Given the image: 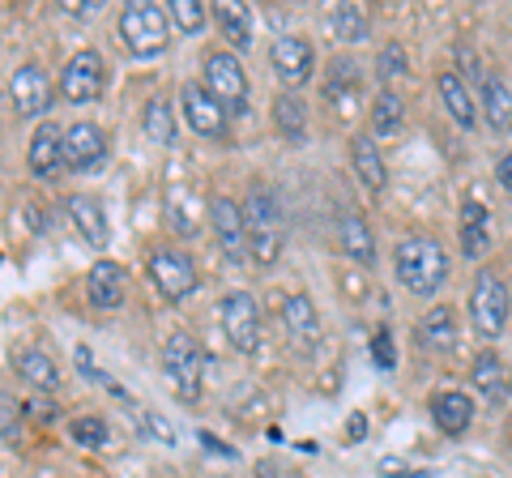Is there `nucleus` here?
<instances>
[{"mask_svg":"<svg viewBox=\"0 0 512 478\" xmlns=\"http://www.w3.org/2000/svg\"><path fill=\"white\" fill-rule=\"evenodd\" d=\"M372 359H376V368H380V372H393V368H397V350H393L389 329H380L376 338H372Z\"/></svg>","mask_w":512,"mask_h":478,"instance_id":"obj_39","label":"nucleus"},{"mask_svg":"<svg viewBox=\"0 0 512 478\" xmlns=\"http://www.w3.org/2000/svg\"><path fill=\"white\" fill-rule=\"evenodd\" d=\"M495 180H500L504 193H512V150L500 158V163H495Z\"/></svg>","mask_w":512,"mask_h":478,"instance_id":"obj_41","label":"nucleus"},{"mask_svg":"<svg viewBox=\"0 0 512 478\" xmlns=\"http://www.w3.org/2000/svg\"><path fill=\"white\" fill-rule=\"evenodd\" d=\"M402 120H406V103L397 99L393 90H380L376 103H372V133L376 137H393L397 129H402Z\"/></svg>","mask_w":512,"mask_h":478,"instance_id":"obj_31","label":"nucleus"},{"mask_svg":"<svg viewBox=\"0 0 512 478\" xmlns=\"http://www.w3.org/2000/svg\"><path fill=\"white\" fill-rule=\"evenodd\" d=\"M167 222H171V231L180 235V239H192V235H197V214H192V201L184 205L180 193L167 201Z\"/></svg>","mask_w":512,"mask_h":478,"instance_id":"obj_37","label":"nucleus"},{"mask_svg":"<svg viewBox=\"0 0 512 478\" xmlns=\"http://www.w3.org/2000/svg\"><path fill=\"white\" fill-rule=\"evenodd\" d=\"M9 103L18 116H43L52 107V77L43 65H18L9 73Z\"/></svg>","mask_w":512,"mask_h":478,"instance_id":"obj_15","label":"nucleus"},{"mask_svg":"<svg viewBox=\"0 0 512 478\" xmlns=\"http://www.w3.org/2000/svg\"><path fill=\"white\" fill-rule=\"evenodd\" d=\"M120 39L133 56H158L167 52V39H171V18L163 5L154 0H133V5L120 9Z\"/></svg>","mask_w":512,"mask_h":478,"instance_id":"obj_3","label":"nucleus"},{"mask_svg":"<svg viewBox=\"0 0 512 478\" xmlns=\"http://www.w3.org/2000/svg\"><path fill=\"white\" fill-rule=\"evenodd\" d=\"M346 436H350V440H363V436H367V419H363V414H355V419L346 423Z\"/></svg>","mask_w":512,"mask_h":478,"instance_id":"obj_42","label":"nucleus"},{"mask_svg":"<svg viewBox=\"0 0 512 478\" xmlns=\"http://www.w3.org/2000/svg\"><path fill=\"white\" fill-rule=\"evenodd\" d=\"M167 18L180 35H201L210 22V5L205 0H167Z\"/></svg>","mask_w":512,"mask_h":478,"instance_id":"obj_32","label":"nucleus"},{"mask_svg":"<svg viewBox=\"0 0 512 478\" xmlns=\"http://www.w3.org/2000/svg\"><path fill=\"white\" fill-rule=\"evenodd\" d=\"M457 231H461V257L478 261L483 252L491 248V210L478 197L461 201V218H457Z\"/></svg>","mask_w":512,"mask_h":478,"instance_id":"obj_17","label":"nucleus"},{"mask_svg":"<svg viewBox=\"0 0 512 478\" xmlns=\"http://www.w3.org/2000/svg\"><path fill=\"white\" fill-rule=\"evenodd\" d=\"M0 436H5V449H18V402L9 393L0 397Z\"/></svg>","mask_w":512,"mask_h":478,"instance_id":"obj_38","label":"nucleus"},{"mask_svg":"<svg viewBox=\"0 0 512 478\" xmlns=\"http://www.w3.org/2000/svg\"><path fill=\"white\" fill-rule=\"evenodd\" d=\"M274 124H278V133L291 141V146H303V141H308V103H303L299 94L282 90L274 99Z\"/></svg>","mask_w":512,"mask_h":478,"instance_id":"obj_25","label":"nucleus"},{"mask_svg":"<svg viewBox=\"0 0 512 478\" xmlns=\"http://www.w3.org/2000/svg\"><path fill=\"white\" fill-rule=\"evenodd\" d=\"M419 342L427 350H436V355H448V350L457 346V316L448 304H436L423 321H419Z\"/></svg>","mask_w":512,"mask_h":478,"instance_id":"obj_24","label":"nucleus"},{"mask_svg":"<svg viewBox=\"0 0 512 478\" xmlns=\"http://www.w3.org/2000/svg\"><path fill=\"white\" fill-rule=\"evenodd\" d=\"M201 440H205V444H210V453H222V457H235V449H227V444H222V440H214L210 432H201Z\"/></svg>","mask_w":512,"mask_h":478,"instance_id":"obj_43","label":"nucleus"},{"mask_svg":"<svg viewBox=\"0 0 512 478\" xmlns=\"http://www.w3.org/2000/svg\"><path fill=\"white\" fill-rule=\"evenodd\" d=\"M333 73L325 77V94H329V103H338V111L342 116H350L355 111V103H359V69H355V60H333L329 65Z\"/></svg>","mask_w":512,"mask_h":478,"instance_id":"obj_26","label":"nucleus"},{"mask_svg":"<svg viewBox=\"0 0 512 478\" xmlns=\"http://www.w3.org/2000/svg\"><path fill=\"white\" fill-rule=\"evenodd\" d=\"M256 474H261V478H278V470L269 466V461H261V466H256Z\"/></svg>","mask_w":512,"mask_h":478,"instance_id":"obj_44","label":"nucleus"},{"mask_svg":"<svg viewBox=\"0 0 512 478\" xmlns=\"http://www.w3.org/2000/svg\"><path fill=\"white\" fill-rule=\"evenodd\" d=\"M163 376L171 380V389L180 402H197L201 380H205V350L188 333H171L163 346Z\"/></svg>","mask_w":512,"mask_h":478,"instance_id":"obj_4","label":"nucleus"},{"mask_svg":"<svg viewBox=\"0 0 512 478\" xmlns=\"http://www.w3.org/2000/svg\"><path fill=\"white\" fill-rule=\"evenodd\" d=\"M329 22H333V35H338L342 43H363V39H367V13H363L359 5H350V0L333 5Z\"/></svg>","mask_w":512,"mask_h":478,"instance_id":"obj_33","label":"nucleus"},{"mask_svg":"<svg viewBox=\"0 0 512 478\" xmlns=\"http://www.w3.org/2000/svg\"><path fill=\"white\" fill-rule=\"evenodd\" d=\"M69 218H73L77 235H82L90 248H103V244H107L111 227H107V214H103V201H99V197L73 193V197H69Z\"/></svg>","mask_w":512,"mask_h":478,"instance_id":"obj_19","label":"nucleus"},{"mask_svg":"<svg viewBox=\"0 0 512 478\" xmlns=\"http://www.w3.org/2000/svg\"><path fill=\"white\" fill-rule=\"evenodd\" d=\"M124 265L120 261H94L86 274V299L94 312H116L124 304Z\"/></svg>","mask_w":512,"mask_h":478,"instance_id":"obj_16","label":"nucleus"},{"mask_svg":"<svg viewBox=\"0 0 512 478\" xmlns=\"http://www.w3.org/2000/svg\"><path fill=\"white\" fill-rule=\"evenodd\" d=\"M431 419L444 436H466L470 423H474V397L461 393V389H444L431 397Z\"/></svg>","mask_w":512,"mask_h":478,"instance_id":"obj_18","label":"nucleus"},{"mask_svg":"<svg viewBox=\"0 0 512 478\" xmlns=\"http://www.w3.org/2000/svg\"><path fill=\"white\" fill-rule=\"evenodd\" d=\"M69 432H73V440L77 444H86V449H107V423L103 419H94V414H86V419H73V427H69Z\"/></svg>","mask_w":512,"mask_h":478,"instance_id":"obj_36","label":"nucleus"},{"mask_svg":"<svg viewBox=\"0 0 512 478\" xmlns=\"http://www.w3.org/2000/svg\"><path fill=\"white\" fill-rule=\"evenodd\" d=\"M64 133L69 129H60L56 120H43L35 137H30V146H26V167L35 180H60L64 171H69V158H64Z\"/></svg>","mask_w":512,"mask_h":478,"instance_id":"obj_12","label":"nucleus"},{"mask_svg":"<svg viewBox=\"0 0 512 478\" xmlns=\"http://www.w3.org/2000/svg\"><path fill=\"white\" fill-rule=\"evenodd\" d=\"M338 244L350 261H359L363 269L376 265V239H372V227L359 218V214H342L338 222Z\"/></svg>","mask_w":512,"mask_h":478,"instance_id":"obj_23","label":"nucleus"},{"mask_svg":"<svg viewBox=\"0 0 512 478\" xmlns=\"http://www.w3.org/2000/svg\"><path fill=\"white\" fill-rule=\"evenodd\" d=\"M380 478H427V470L406 466L402 457H384V461H380Z\"/></svg>","mask_w":512,"mask_h":478,"instance_id":"obj_40","label":"nucleus"},{"mask_svg":"<svg viewBox=\"0 0 512 478\" xmlns=\"http://www.w3.org/2000/svg\"><path fill=\"white\" fill-rule=\"evenodd\" d=\"M393 274L410 295L427 299V295H436L444 286V278H448V252L436 244V239L410 235L393 252Z\"/></svg>","mask_w":512,"mask_h":478,"instance_id":"obj_1","label":"nucleus"},{"mask_svg":"<svg viewBox=\"0 0 512 478\" xmlns=\"http://www.w3.org/2000/svg\"><path fill=\"white\" fill-rule=\"evenodd\" d=\"M218 316H222V333H227V342L239 355H256V346H261V304H256V295L227 291L218 304Z\"/></svg>","mask_w":512,"mask_h":478,"instance_id":"obj_6","label":"nucleus"},{"mask_svg":"<svg viewBox=\"0 0 512 478\" xmlns=\"http://www.w3.org/2000/svg\"><path fill=\"white\" fill-rule=\"evenodd\" d=\"M146 269H150L154 291L163 295L167 304H180V299H188L197 291V265H192V257L180 248H154Z\"/></svg>","mask_w":512,"mask_h":478,"instance_id":"obj_7","label":"nucleus"},{"mask_svg":"<svg viewBox=\"0 0 512 478\" xmlns=\"http://www.w3.org/2000/svg\"><path fill=\"white\" fill-rule=\"evenodd\" d=\"M13 368H18V376L26 380L30 389H39V393H52L60 385V368H56V359L52 355H43L39 346H26L13 355Z\"/></svg>","mask_w":512,"mask_h":478,"instance_id":"obj_22","label":"nucleus"},{"mask_svg":"<svg viewBox=\"0 0 512 478\" xmlns=\"http://www.w3.org/2000/svg\"><path fill=\"white\" fill-rule=\"evenodd\" d=\"M141 129H146V137L154 141V146H175V116H171V107L163 99H150L146 103Z\"/></svg>","mask_w":512,"mask_h":478,"instance_id":"obj_34","label":"nucleus"},{"mask_svg":"<svg viewBox=\"0 0 512 478\" xmlns=\"http://www.w3.org/2000/svg\"><path fill=\"white\" fill-rule=\"evenodd\" d=\"M282 325L291 329V338H316L320 333V316H316V304H312V295H291L282 304Z\"/></svg>","mask_w":512,"mask_h":478,"instance_id":"obj_30","label":"nucleus"},{"mask_svg":"<svg viewBox=\"0 0 512 478\" xmlns=\"http://www.w3.org/2000/svg\"><path fill=\"white\" fill-rule=\"evenodd\" d=\"M210 222H214V235H218V244H222V257L235 261V265H244L252 257L244 205H235L231 197H214L210 201Z\"/></svg>","mask_w":512,"mask_h":478,"instance_id":"obj_13","label":"nucleus"},{"mask_svg":"<svg viewBox=\"0 0 512 478\" xmlns=\"http://www.w3.org/2000/svg\"><path fill=\"white\" fill-rule=\"evenodd\" d=\"M244 218H248V248L256 265H274L282 257V239H286V222H282V205L274 197V188L252 184L248 201H244Z\"/></svg>","mask_w":512,"mask_h":478,"instance_id":"obj_2","label":"nucleus"},{"mask_svg":"<svg viewBox=\"0 0 512 478\" xmlns=\"http://www.w3.org/2000/svg\"><path fill=\"white\" fill-rule=\"evenodd\" d=\"M214 22L222 30V39H227L235 52H248L252 47V9L244 0H218L214 5Z\"/></svg>","mask_w":512,"mask_h":478,"instance_id":"obj_21","label":"nucleus"},{"mask_svg":"<svg viewBox=\"0 0 512 478\" xmlns=\"http://www.w3.org/2000/svg\"><path fill=\"white\" fill-rule=\"evenodd\" d=\"M269 69L278 73V82L282 86H303V82H312V73H316V47L303 39V35H282L274 39V47H269Z\"/></svg>","mask_w":512,"mask_h":478,"instance_id":"obj_11","label":"nucleus"},{"mask_svg":"<svg viewBox=\"0 0 512 478\" xmlns=\"http://www.w3.org/2000/svg\"><path fill=\"white\" fill-rule=\"evenodd\" d=\"M440 99H444L448 116H453L461 129H474L478 124V103H474L470 86L461 82V73H440Z\"/></svg>","mask_w":512,"mask_h":478,"instance_id":"obj_27","label":"nucleus"},{"mask_svg":"<svg viewBox=\"0 0 512 478\" xmlns=\"http://www.w3.org/2000/svg\"><path fill=\"white\" fill-rule=\"evenodd\" d=\"M180 111L188 120V129L205 137V141H227V124H231V111L222 107L205 82H184L180 86Z\"/></svg>","mask_w":512,"mask_h":478,"instance_id":"obj_10","label":"nucleus"},{"mask_svg":"<svg viewBox=\"0 0 512 478\" xmlns=\"http://www.w3.org/2000/svg\"><path fill=\"white\" fill-rule=\"evenodd\" d=\"M64 158H69V171L90 175L107 163V133L94 120H77L64 133Z\"/></svg>","mask_w":512,"mask_h":478,"instance_id":"obj_14","label":"nucleus"},{"mask_svg":"<svg viewBox=\"0 0 512 478\" xmlns=\"http://www.w3.org/2000/svg\"><path fill=\"white\" fill-rule=\"evenodd\" d=\"M410 73V56H406V47L402 43H384L380 52H376V77L380 82H393V77H406Z\"/></svg>","mask_w":512,"mask_h":478,"instance_id":"obj_35","label":"nucleus"},{"mask_svg":"<svg viewBox=\"0 0 512 478\" xmlns=\"http://www.w3.org/2000/svg\"><path fill=\"white\" fill-rule=\"evenodd\" d=\"M483 120L491 133H500V137L512 133V90L500 77H487L483 82Z\"/></svg>","mask_w":512,"mask_h":478,"instance_id":"obj_29","label":"nucleus"},{"mask_svg":"<svg viewBox=\"0 0 512 478\" xmlns=\"http://www.w3.org/2000/svg\"><path fill=\"white\" fill-rule=\"evenodd\" d=\"M508 312H512V295L504 278H495L491 269L474 278V291H470V321H474V333L478 338L495 342L500 333L508 329Z\"/></svg>","mask_w":512,"mask_h":478,"instance_id":"obj_5","label":"nucleus"},{"mask_svg":"<svg viewBox=\"0 0 512 478\" xmlns=\"http://www.w3.org/2000/svg\"><path fill=\"white\" fill-rule=\"evenodd\" d=\"M103 90H107V60L94 52V47H82V52H73L69 56V65H64L60 73V94L69 103H94V99H103Z\"/></svg>","mask_w":512,"mask_h":478,"instance_id":"obj_9","label":"nucleus"},{"mask_svg":"<svg viewBox=\"0 0 512 478\" xmlns=\"http://www.w3.org/2000/svg\"><path fill=\"white\" fill-rule=\"evenodd\" d=\"M205 90L231 111V116H244L248 111V73L239 65L235 52H210L205 56Z\"/></svg>","mask_w":512,"mask_h":478,"instance_id":"obj_8","label":"nucleus"},{"mask_svg":"<svg viewBox=\"0 0 512 478\" xmlns=\"http://www.w3.org/2000/svg\"><path fill=\"white\" fill-rule=\"evenodd\" d=\"M470 380H474V389L483 393L491 406H495V402H508V372H504V363H500V355H495V350H483V355L474 359Z\"/></svg>","mask_w":512,"mask_h":478,"instance_id":"obj_28","label":"nucleus"},{"mask_svg":"<svg viewBox=\"0 0 512 478\" xmlns=\"http://www.w3.org/2000/svg\"><path fill=\"white\" fill-rule=\"evenodd\" d=\"M350 167H355L359 184L367 193H384V158L372 133H355L350 137Z\"/></svg>","mask_w":512,"mask_h":478,"instance_id":"obj_20","label":"nucleus"}]
</instances>
